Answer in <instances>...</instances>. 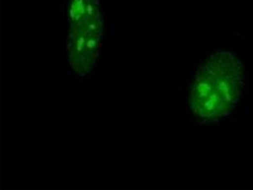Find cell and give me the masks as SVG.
Masks as SVG:
<instances>
[{"mask_svg": "<svg viewBox=\"0 0 253 190\" xmlns=\"http://www.w3.org/2000/svg\"><path fill=\"white\" fill-rule=\"evenodd\" d=\"M244 64L229 51H217L195 73L189 106L196 118L217 120L231 113L245 91Z\"/></svg>", "mask_w": 253, "mask_h": 190, "instance_id": "obj_1", "label": "cell"}, {"mask_svg": "<svg viewBox=\"0 0 253 190\" xmlns=\"http://www.w3.org/2000/svg\"><path fill=\"white\" fill-rule=\"evenodd\" d=\"M103 32L77 31L69 29L67 39L68 63L80 76L88 74L98 60Z\"/></svg>", "mask_w": 253, "mask_h": 190, "instance_id": "obj_2", "label": "cell"}, {"mask_svg": "<svg viewBox=\"0 0 253 190\" xmlns=\"http://www.w3.org/2000/svg\"><path fill=\"white\" fill-rule=\"evenodd\" d=\"M69 26L71 30L103 32L100 0H70Z\"/></svg>", "mask_w": 253, "mask_h": 190, "instance_id": "obj_3", "label": "cell"}]
</instances>
